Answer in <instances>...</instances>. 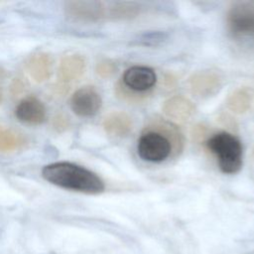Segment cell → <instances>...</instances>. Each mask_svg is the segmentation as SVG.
Instances as JSON below:
<instances>
[{"mask_svg": "<svg viewBox=\"0 0 254 254\" xmlns=\"http://www.w3.org/2000/svg\"><path fill=\"white\" fill-rule=\"evenodd\" d=\"M207 149L215 156L220 171L227 175L238 173L243 164L241 141L228 132L213 134L206 141Z\"/></svg>", "mask_w": 254, "mask_h": 254, "instance_id": "cell-3", "label": "cell"}, {"mask_svg": "<svg viewBox=\"0 0 254 254\" xmlns=\"http://www.w3.org/2000/svg\"><path fill=\"white\" fill-rule=\"evenodd\" d=\"M226 29L235 40L254 39V2H234L226 12Z\"/></svg>", "mask_w": 254, "mask_h": 254, "instance_id": "cell-5", "label": "cell"}, {"mask_svg": "<svg viewBox=\"0 0 254 254\" xmlns=\"http://www.w3.org/2000/svg\"><path fill=\"white\" fill-rule=\"evenodd\" d=\"M43 178L64 190L86 194H97L104 190L103 181L92 171L70 162H57L45 166Z\"/></svg>", "mask_w": 254, "mask_h": 254, "instance_id": "cell-1", "label": "cell"}, {"mask_svg": "<svg viewBox=\"0 0 254 254\" xmlns=\"http://www.w3.org/2000/svg\"><path fill=\"white\" fill-rule=\"evenodd\" d=\"M102 127L110 136L125 137L131 132L133 123L127 113L123 111H113L103 119Z\"/></svg>", "mask_w": 254, "mask_h": 254, "instance_id": "cell-13", "label": "cell"}, {"mask_svg": "<svg viewBox=\"0 0 254 254\" xmlns=\"http://www.w3.org/2000/svg\"><path fill=\"white\" fill-rule=\"evenodd\" d=\"M142 6L134 1L108 2V20L124 21L136 18L140 15Z\"/></svg>", "mask_w": 254, "mask_h": 254, "instance_id": "cell-14", "label": "cell"}, {"mask_svg": "<svg viewBox=\"0 0 254 254\" xmlns=\"http://www.w3.org/2000/svg\"><path fill=\"white\" fill-rule=\"evenodd\" d=\"M69 105L72 112L77 116L91 117L97 114L101 108L102 98L94 86L85 85L72 93Z\"/></svg>", "mask_w": 254, "mask_h": 254, "instance_id": "cell-8", "label": "cell"}, {"mask_svg": "<svg viewBox=\"0 0 254 254\" xmlns=\"http://www.w3.org/2000/svg\"><path fill=\"white\" fill-rule=\"evenodd\" d=\"M169 39V36L166 32L163 31H148L138 35L134 39V44L142 47H160L164 45Z\"/></svg>", "mask_w": 254, "mask_h": 254, "instance_id": "cell-17", "label": "cell"}, {"mask_svg": "<svg viewBox=\"0 0 254 254\" xmlns=\"http://www.w3.org/2000/svg\"><path fill=\"white\" fill-rule=\"evenodd\" d=\"M64 11L70 18L87 23L108 20V2L98 0H75L64 3Z\"/></svg>", "mask_w": 254, "mask_h": 254, "instance_id": "cell-7", "label": "cell"}, {"mask_svg": "<svg viewBox=\"0 0 254 254\" xmlns=\"http://www.w3.org/2000/svg\"><path fill=\"white\" fill-rule=\"evenodd\" d=\"M17 119L25 124L40 125L47 118V110L44 103L36 96H28L22 99L15 109Z\"/></svg>", "mask_w": 254, "mask_h": 254, "instance_id": "cell-10", "label": "cell"}, {"mask_svg": "<svg viewBox=\"0 0 254 254\" xmlns=\"http://www.w3.org/2000/svg\"><path fill=\"white\" fill-rule=\"evenodd\" d=\"M4 78H5V70L0 65V90H2V83L4 81Z\"/></svg>", "mask_w": 254, "mask_h": 254, "instance_id": "cell-19", "label": "cell"}, {"mask_svg": "<svg viewBox=\"0 0 254 254\" xmlns=\"http://www.w3.org/2000/svg\"><path fill=\"white\" fill-rule=\"evenodd\" d=\"M220 85L221 77L213 70L196 71L188 79V86L190 92L201 98L214 94Z\"/></svg>", "mask_w": 254, "mask_h": 254, "instance_id": "cell-9", "label": "cell"}, {"mask_svg": "<svg viewBox=\"0 0 254 254\" xmlns=\"http://www.w3.org/2000/svg\"><path fill=\"white\" fill-rule=\"evenodd\" d=\"M27 141L23 134L7 128L0 127V152H14L22 149Z\"/></svg>", "mask_w": 254, "mask_h": 254, "instance_id": "cell-16", "label": "cell"}, {"mask_svg": "<svg viewBox=\"0 0 254 254\" xmlns=\"http://www.w3.org/2000/svg\"><path fill=\"white\" fill-rule=\"evenodd\" d=\"M195 111L193 103L187 97L184 96H173L166 100L163 104L164 114L173 120L187 121L189 120Z\"/></svg>", "mask_w": 254, "mask_h": 254, "instance_id": "cell-12", "label": "cell"}, {"mask_svg": "<svg viewBox=\"0 0 254 254\" xmlns=\"http://www.w3.org/2000/svg\"><path fill=\"white\" fill-rule=\"evenodd\" d=\"M251 101V92L247 88L241 87L235 89L228 95L226 99V105L232 112L236 114H243L250 108Z\"/></svg>", "mask_w": 254, "mask_h": 254, "instance_id": "cell-15", "label": "cell"}, {"mask_svg": "<svg viewBox=\"0 0 254 254\" xmlns=\"http://www.w3.org/2000/svg\"><path fill=\"white\" fill-rule=\"evenodd\" d=\"M26 70L36 82L49 79L54 70L53 57L46 52H38L29 57L26 62Z\"/></svg>", "mask_w": 254, "mask_h": 254, "instance_id": "cell-11", "label": "cell"}, {"mask_svg": "<svg viewBox=\"0 0 254 254\" xmlns=\"http://www.w3.org/2000/svg\"><path fill=\"white\" fill-rule=\"evenodd\" d=\"M157 81V74L153 68L145 65H133L122 75V84L116 86V93L122 99L131 102L141 101L136 93H144L152 89Z\"/></svg>", "mask_w": 254, "mask_h": 254, "instance_id": "cell-4", "label": "cell"}, {"mask_svg": "<svg viewBox=\"0 0 254 254\" xmlns=\"http://www.w3.org/2000/svg\"><path fill=\"white\" fill-rule=\"evenodd\" d=\"M117 70L116 64L110 60H102L100 61L95 67L96 73L102 78L111 77Z\"/></svg>", "mask_w": 254, "mask_h": 254, "instance_id": "cell-18", "label": "cell"}, {"mask_svg": "<svg viewBox=\"0 0 254 254\" xmlns=\"http://www.w3.org/2000/svg\"><path fill=\"white\" fill-rule=\"evenodd\" d=\"M86 68V61L84 57L78 54H71L63 57L60 61L57 70L56 90L60 94L68 91L70 85L75 83L82 77Z\"/></svg>", "mask_w": 254, "mask_h": 254, "instance_id": "cell-6", "label": "cell"}, {"mask_svg": "<svg viewBox=\"0 0 254 254\" xmlns=\"http://www.w3.org/2000/svg\"><path fill=\"white\" fill-rule=\"evenodd\" d=\"M139 137L137 152L140 158L151 163L166 161L173 152L181 151L183 137L176 126L166 121H157Z\"/></svg>", "mask_w": 254, "mask_h": 254, "instance_id": "cell-2", "label": "cell"}]
</instances>
